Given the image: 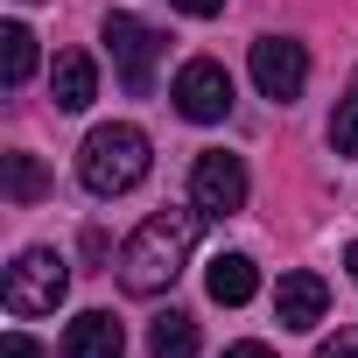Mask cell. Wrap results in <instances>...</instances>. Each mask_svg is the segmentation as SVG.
<instances>
[{"label": "cell", "mask_w": 358, "mask_h": 358, "mask_svg": "<svg viewBox=\"0 0 358 358\" xmlns=\"http://www.w3.org/2000/svg\"><path fill=\"white\" fill-rule=\"evenodd\" d=\"M197 218L204 211H155V218H141V232L120 246V281L134 295H162L183 274L190 246H197Z\"/></svg>", "instance_id": "6da1fadb"}, {"label": "cell", "mask_w": 358, "mask_h": 358, "mask_svg": "<svg viewBox=\"0 0 358 358\" xmlns=\"http://www.w3.org/2000/svg\"><path fill=\"white\" fill-rule=\"evenodd\" d=\"M148 134L141 127H127V120H113V127H92L85 134V148H78V183L92 190V197H127L141 176H148Z\"/></svg>", "instance_id": "7a4b0ae2"}, {"label": "cell", "mask_w": 358, "mask_h": 358, "mask_svg": "<svg viewBox=\"0 0 358 358\" xmlns=\"http://www.w3.org/2000/svg\"><path fill=\"white\" fill-rule=\"evenodd\" d=\"M64 288H71V260L50 246H29L0 281V302H8V316H57Z\"/></svg>", "instance_id": "3957f363"}, {"label": "cell", "mask_w": 358, "mask_h": 358, "mask_svg": "<svg viewBox=\"0 0 358 358\" xmlns=\"http://www.w3.org/2000/svg\"><path fill=\"white\" fill-rule=\"evenodd\" d=\"M190 204H197L204 218H232V211L246 204V162L225 155V148L197 155V169H190Z\"/></svg>", "instance_id": "277c9868"}, {"label": "cell", "mask_w": 358, "mask_h": 358, "mask_svg": "<svg viewBox=\"0 0 358 358\" xmlns=\"http://www.w3.org/2000/svg\"><path fill=\"white\" fill-rule=\"evenodd\" d=\"M176 113L183 120H197V127H211V120H225L232 113V78H225V64H211V57H190L183 71H176Z\"/></svg>", "instance_id": "5b68a950"}, {"label": "cell", "mask_w": 358, "mask_h": 358, "mask_svg": "<svg viewBox=\"0 0 358 358\" xmlns=\"http://www.w3.org/2000/svg\"><path fill=\"white\" fill-rule=\"evenodd\" d=\"M106 43H113V64H120V85L141 99L155 92V57H162V36L134 15H106Z\"/></svg>", "instance_id": "8992f818"}, {"label": "cell", "mask_w": 358, "mask_h": 358, "mask_svg": "<svg viewBox=\"0 0 358 358\" xmlns=\"http://www.w3.org/2000/svg\"><path fill=\"white\" fill-rule=\"evenodd\" d=\"M253 85H260V99H274V106L302 99V85H309V50L288 43V36H260V43H253Z\"/></svg>", "instance_id": "52a82bcc"}, {"label": "cell", "mask_w": 358, "mask_h": 358, "mask_svg": "<svg viewBox=\"0 0 358 358\" xmlns=\"http://www.w3.org/2000/svg\"><path fill=\"white\" fill-rule=\"evenodd\" d=\"M323 309H330L323 274H309V267L281 274V288H274V316H281V330H316V323H323Z\"/></svg>", "instance_id": "ba28073f"}, {"label": "cell", "mask_w": 358, "mask_h": 358, "mask_svg": "<svg viewBox=\"0 0 358 358\" xmlns=\"http://www.w3.org/2000/svg\"><path fill=\"white\" fill-rule=\"evenodd\" d=\"M127 351V330L106 316V309H85L71 330H64V358H120Z\"/></svg>", "instance_id": "9c48e42d"}, {"label": "cell", "mask_w": 358, "mask_h": 358, "mask_svg": "<svg viewBox=\"0 0 358 358\" xmlns=\"http://www.w3.org/2000/svg\"><path fill=\"white\" fill-rule=\"evenodd\" d=\"M50 92H57V113H85V106L99 99V71H92V57H85V50H64L57 71H50Z\"/></svg>", "instance_id": "30bf717a"}, {"label": "cell", "mask_w": 358, "mask_h": 358, "mask_svg": "<svg viewBox=\"0 0 358 358\" xmlns=\"http://www.w3.org/2000/svg\"><path fill=\"white\" fill-rule=\"evenodd\" d=\"M253 288H260V267H253L246 253H218V260L204 267V295H211V302H225V309L253 302Z\"/></svg>", "instance_id": "8fae6325"}, {"label": "cell", "mask_w": 358, "mask_h": 358, "mask_svg": "<svg viewBox=\"0 0 358 358\" xmlns=\"http://www.w3.org/2000/svg\"><path fill=\"white\" fill-rule=\"evenodd\" d=\"M148 358H197V316L162 309V316L148 323Z\"/></svg>", "instance_id": "7c38bea8"}, {"label": "cell", "mask_w": 358, "mask_h": 358, "mask_svg": "<svg viewBox=\"0 0 358 358\" xmlns=\"http://www.w3.org/2000/svg\"><path fill=\"white\" fill-rule=\"evenodd\" d=\"M29 71H36V36H29L22 22H8V29H0V78H8V85H29Z\"/></svg>", "instance_id": "4fadbf2b"}, {"label": "cell", "mask_w": 358, "mask_h": 358, "mask_svg": "<svg viewBox=\"0 0 358 358\" xmlns=\"http://www.w3.org/2000/svg\"><path fill=\"white\" fill-rule=\"evenodd\" d=\"M330 148H337V155H358V78H351V92H344L337 113H330Z\"/></svg>", "instance_id": "5bb4252c"}, {"label": "cell", "mask_w": 358, "mask_h": 358, "mask_svg": "<svg viewBox=\"0 0 358 358\" xmlns=\"http://www.w3.org/2000/svg\"><path fill=\"white\" fill-rule=\"evenodd\" d=\"M8 197H15V204H36V197H43V169H36V155H8Z\"/></svg>", "instance_id": "9a60e30c"}, {"label": "cell", "mask_w": 358, "mask_h": 358, "mask_svg": "<svg viewBox=\"0 0 358 358\" xmlns=\"http://www.w3.org/2000/svg\"><path fill=\"white\" fill-rule=\"evenodd\" d=\"M316 358H358V330H344V337H330Z\"/></svg>", "instance_id": "2e32d148"}, {"label": "cell", "mask_w": 358, "mask_h": 358, "mask_svg": "<svg viewBox=\"0 0 358 358\" xmlns=\"http://www.w3.org/2000/svg\"><path fill=\"white\" fill-rule=\"evenodd\" d=\"M169 8H183V15H197V22H211V15H225V0H169Z\"/></svg>", "instance_id": "e0dca14e"}, {"label": "cell", "mask_w": 358, "mask_h": 358, "mask_svg": "<svg viewBox=\"0 0 358 358\" xmlns=\"http://www.w3.org/2000/svg\"><path fill=\"white\" fill-rule=\"evenodd\" d=\"M0 358H43V351H36V337H22V330H15L8 344H0Z\"/></svg>", "instance_id": "ac0fdd59"}, {"label": "cell", "mask_w": 358, "mask_h": 358, "mask_svg": "<svg viewBox=\"0 0 358 358\" xmlns=\"http://www.w3.org/2000/svg\"><path fill=\"white\" fill-rule=\"evenodd\" d=\"M225 358H274V351H267V344H232Z\"/></svg>", "instance_id": "d6986e66"}, {"label": "cell", "mask_w": 358, "mask_h": 358, "mask_svg": "<svg viewBox=\"0 0 358 358\" xmlns=\"http://www.w3.org/2000/svg\"><path fill=\"white\" fill-rule=\"evenodd\" d=\"M344 267H351V281H358V239H351V246H344Z\"/></svg>", "instance_id": "ffe728a7"}]
</instances>
